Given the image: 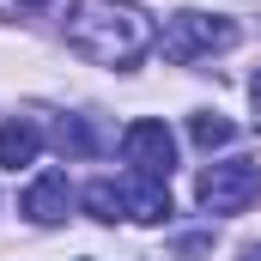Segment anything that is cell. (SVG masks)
Instances as JSON below:
<instances>
[{
	"mask_svg": "<svg viewBox=\"0 0 261 261\" xmlns=\"http://www.w3.org/2000/svg\"><path fill=\"white\" fill-rule=\"evenodd\" d=\"M67 43L97 67H134L158 43V31L134 0H73L67 6Z\"/></svg>",
	"mask_w": 261,
	"mask_h": 261,
	"instance_id": "obj_1",
	"label": "cell"
},
{
	"mask_svg": "<svg viewBox=\"0 0 261 261\" xmlns=\"http://www.w3.org/2000/svg\"><path fill=\"white\" fill-rule=\"evenodd\" d=\"M195 200L206 213H219V219H231V213H249L261 200V164L255 158H225V164H206L195 182Z\"/></svg>",
	"mask_w": 261,
	"mask_h": 261,
	"instance_id": "obj_2",
	"label": "cell"
},
{
	"mask_svg": "<svg viewBox=\"0 0 261 261\" xmlns=\"http://www.w3.org/2000/svg\"><path fill=\"white\" fill-rule=\"evenodd\" d=\"M237 43V18H219V12H176L164 24V55L176 67L206 61V55H225Z\"/></svg>",
	"mask_w": 261,
	"mask_h": 261,
	"instance_id": "obj_3",
	"label": "cell"
},
{
	"mask_svg": "<svg viewBox=\"0 0 261 261\" xmlns=\"http://www.w3.org/2000/svg\"><path fill=\"white\" fill-rule=\"evenodd\" d=\"M122 158H128L140 176H170L176 170V140H170L164 122H134L122 134Z\"/></svg>",
	"mask_w": 261,
	"mask_h": 261,
	"instance_id": "obj_4",
	"label": "cell"
},
{
	"mask_svg": "<svg viewBox=\"0 0 261 261\" xmlns=\"http://www.w3.org/2000/svg\"><path fill=\"white\" fill-rule=\"evenodd\" d=\"M67 206H73V182H67V170H43V176L24 189V200H18V213H24L31 225H61Z\"/></svg>",
	"mask_w": 261,
	"mask_h": 261,
	"instance_id": "obj_5",
	"label": "cell"
},
{
	"mask_svg": "<svg viewBox=\"0 0 261 261\" xmlns=\"http://www.w3.org/2000/svg\"><path fill=\"white\" fill-rule=\"evenodd\" d=\"M122 219H134V225L170 219V189H164V176H140V170H134L128 182H122Z\"/></svg>",
	"mask_w": 261,
	"mask_h": 261,
	"instance_id": "obj_6",
	"label": "cell"
},
{
	"mask_svg": "<svg viewBox=\"0 0 261 261\" xmlns=\"http://www.w3.org/2000/svg\"><path fill=\"white\" fill-rule=\"evenodd\" d=\"M37 152H43V128H37V122H6V128H0V164H6V170L37 164Z\"/></svg>",
	"mask_w": 261,
	"mask_h": 261,
	"instance_id": "obj_7",
	"label": "cell"
},
{
	"mask_svg": "<svg viewBox=\"0 0 261 261\" xmlns=\"http://www.w3.org/2000/svg\"><path fill=\"white\" fill-rule=\"evenodd\" d=\"M231 122L219 116V110H200V116H189V140H195L200 152H213V146H231Z\"/></svg>",
	"mask_w": 261,
	"mask_h": 261,
	"instance_id": "obj_8",
	"label": "cell"
},
{
	"mask_svg": "<svg viewBox=\"0 0 261 261\" xmlns=\"http://www.w3.org/2000/svg\"><path fill=\"white\" fill-rule=\"evenodd\" d=\"M85 213L103 219V225H116V219H122V189H116V182H91V189H85Z\"/></svg>",
	"mask_w": 261,
	"mask_h": 261,
	"instance_id": "obj_9",
	"label": "cell"
},
{
	"mask_svg": "<svg viewBox=\"0 0 261 261\" xmlns=\"http://www.w3.org/2000/svg\"><path fill=\"white\" fill-rule=\"evenodd\" d=\"M55 140H61V152H79V158H85V152L97 146V140H91V128H85V116H67Z\"/></svg>",
	"mask_w": 261,
	"mask_h": 261,
	"instance_id": "obj_10",
	"label": "cell"
},
{
	"mask_svg": "<svg viewBox=\"0 0 261 261\" xmlns=\"http://www.w3.org/2000/svg\"><path fill=\"white\" fill-rule=\"evenodd\" d=\"M249 103H255V128H261V73L249 79Z\"/></svg>",
	"mask_w": 261,
	"mask_h": 261,
	"instance_id": "obj_11",
	"label": "cell"
},
{
	"mask_svg": "<svg viewBox=\"0 0 261 261\" xmlns=\"http://www.w3.org/2000/svg\"><path fill=\"white\" fill-rule=\"evenodd\" d=\"M243 261H261V243H249V249H243Z\"/></svg>",
	"mask_w": 261,
	"mask_h": 261,
	"instance_id": "obj_12",
	"label": "cell"
},
{
	"mask_svg": "<svg viewBox=\"0 0 261 261\" xmlns=\"http://www.w3.org/2000/svg\"><path fill=\"white\" fill-rule=\"evenodd\" d=\"M24 6H43V0H24Z\"/></svg>",
	"mask_w": 261,
	"mask_h": 261,
	"instance_id": "obj_13",
	"label": "cell"
}]
</instances>
